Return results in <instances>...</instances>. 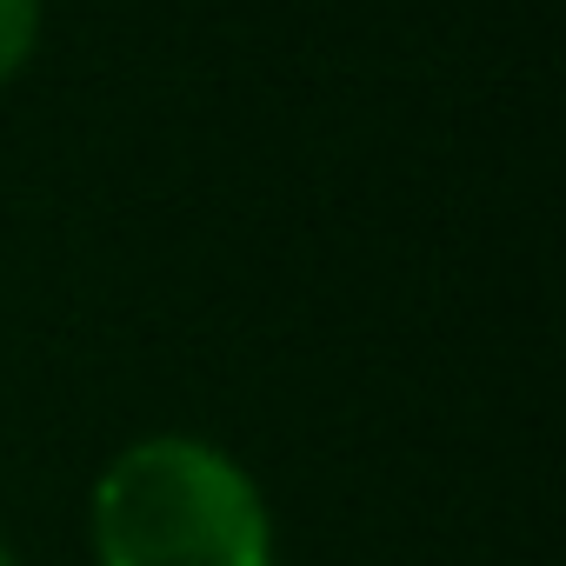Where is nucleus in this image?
Returning a JSON list of instances; mask_svg holds the SVG:
<instances>
[{
    "label": "nucleus",
    "mask_w": 566,
    "mask_h": 566,
    "mask_svg": "<svg viewBox=\"0 0 566 566\" xmlns=\"http://www.w3.org/2000/svg\"><path fill=\"white\" fill-rule=\"evenodd\" d=\"M101 566H273L253 473L193 433H147L107 460L87 506Z\"/></svg>",
    "instance_id": "f257e3e1"
},
{
    "label": "nucleus",
    "mask_w": 566,
    "mask_h": 566,
    "mask_svg": "<svg viewBox=\"0 0 566 566\" xmlns=\"http://www.w3.org/2000/svg\"><path fill=\"white\" fill-rule=\"evenodd\" d=\"M0 566H14V553H8V539H0Z\"/></svg>",
    "instance_id": "7ed1b4c3"
},
{
    "label": "nucleus",
    "mask_w": 566,
    "mask_h": 566,
    "mask_svg": "<svg viewBox=\"0 0 566 566\" xmlns=\"http://www.w3.org/2000/svg\"><path fill=\"white\" fill-rule=\"evenodd\" d=\"M41 41V0H0V87H8Z\"/></svg>",
    "instance_id": "f03ea898"
}]
</instances>
